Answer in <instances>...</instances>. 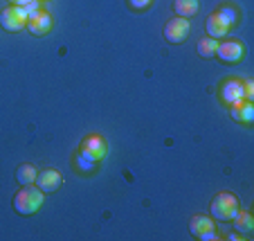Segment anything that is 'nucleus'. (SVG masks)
Here are the masks:
<instances>
[{"mask_svg": "<svg viewBox=\"0 0 254 241\" xmlns=\"http://www.w3.org/2000/svg\"><path fill=\"white\" fill-rule=\"evenodd\" d=\"M252 97H254V83L252 81H245L243 83V99H252Z\"/></svg>", "mask_w": 254, "mask_h": 241, "instance_id": "nucleus-20", "label": "nucleus"}, {"mask_svg": "<svg viewBox=\"0 0 254 241\" xmlns=\"http://www.w3.org/2000/svg\"><path fill=\"white\" fill-rule=\"evenodd\" d=\"M189 32H191V25H189V18H180V16H176V18H171L167 25H164V41L167 43H185L189 36Z\"/></svg>", "mask_w": 254, "mask_h": 241, "instance_id": "nucleus-3", "label": "nucleus"}, {"mask_svg": "<svg viewBox=\"0 0 254 241\" xmlns=\"http://www.w3.org/2000/svg\"><path fill=\"white\" fill-rule=\"evenodd\" d=\"M218 14H221L230 25H234V23H236V11L232 9V7H221V9H218Z\"/></svg>", "mask_w": 254, "mask_h": 241, "instance_id": "nucleus-18", "label": "nucleus"}, {"mask_svg": "<svg viewBox=\"0 0 254 241\" xmlns=\"http://www.w3.org/2000/svg\"><path fill=\"white\" fill-rule=\"evenodd\" d=\"M207 230H214V219L205 217V214H196V217H191V221H189V232H191L196 239Z\"/></svg>", "mask_w": 254, "mask_h": 241, "instance_id": "nucleus-12", "label": "nucleus"}, {"mask_svg": "<svg viewBox=\"0 0 254 241\" xmlns=\"http://www.w3.org/2000/svg\"><path fill=\"white\" fill-rule=\"evenodd\" d=\"M216 48H218V41L216 39H202V41H198V54H200L202 59H211L216 54Z\"/></svg>", "mask_w": 254, "mask_h": 241, "instance_id": "nucleus-16", "label": "nucleus"}, {"mask_svg": "<svg viewBox=\"0 0 254 241\" xmlns=\"http://www.w3.org/2000/svg\"><path fill=\"white\" fill-rule=\"evenodd\" d=\"M36 167L34 164H20L18 169H16V183L18 185H32L34 180H36Z\"/></svg>", "mask_w": 254, "mask_h": 241, "instance_id": "nucleus-14", "label": "nucleus"}, {"mask_svg": "<svg viewBox=\"0 0 254 241\" xmlns=\"http://www.w3.org/2000/svg\"><path fill=\"white\" fill-rule=\"evenodd\" d=\"M230 27L232 25L227 23L218 11H214V14L207 18V23H205V29H207V34H209V39H223V36H227Z\"/></svg>", "mask_w": 254, "mask_h": 241, "instance_id": "nucleus-8", "label": "nucleus"}, {"mask_svg": "<svg viewBox=\"0 0 254 241\" xmlns=\"http://www.w3.org/2000/svg\"><path fill=\"white\" fill-rule=\"evenodd\" d=\"M79 154L86 156L92 162H99L106 156V140L101 135H88L86 140L81 142V147H79Z\"/></svg>", "mask_w": 254, "mask_h": 241, "instance_id": "nucleus-6", "label": "nucleus"}, {"mask_svg": "<svg viewBox=\"0 0 254 241\" xmlns=\"http://www.w3.org/2000/svg\"><path fill=\"white\" fill-rule=\"evenodd\" d=\"M232 221H234L236 232H241V235H248V232H252V228H254L252 217H250L248 212H241V210H239V214H236Z\"/></svg>", "mask_w": 254, "mask_h": 241, "instance_id": "nucleus-15", "label": "nucleus"}, {"mask_svg": "<svg viewBox=\"0 0 254 241\" xmlns=\"http://www.w3.org/2000/svg\"><path fill=\"white\" fill-rule=\"evenodd\" d=\"M34 183L39 185L41 192H57V189L61 187L63 178L59 171H54V169H45V171L36 174V180H34Z\"/></svg>", "mask_w": 254, "mask_h": 241, "instance_id": "nucleus-9", "label": "nucleus"}, {"mask_svg": "<svg viewBox=\"0 0 254 241\" xmlns=\"http://www.w3.org/2000/svg\"><path fill=\"white\" fill-rule=\"evenodd\" d=\"M209 214L216 221H232L239 214V201H236V196L227 192L216 194L209 203Z\"/></svg>", "mask_w": 254, "mask_h": 241, "instance_id": "nucleus-2", "label": "nucleus"}, {"mask_svg": "<svg viewBox=\"0 0 254 241\" xmlns=\"http://www.w3.org/2000/svg\"><path fill=\"white\" fill-rule=\"evenodd\" d=\"M198 239H200V241H216V239H218V235H216L214 230H207V232H202Z\"/></svg>", "mask_w": 254, "mask_h": 241, "instance_id": "nucleus-22", "label": "nucleus"}, {"mask_svg": "<svg viewBox=\"0 0 254 241\" xmlns=\"http://www.w3.org/2000/svg\"><path fill=\"white\" fill-rule=\"evenodd\" d=\"M230 115L234 117L236 122H245V124H250L254 117V106H252V101H236V104H232V111Z\"/></svg>", "mask_w": 254, "mask_h": 241, "instance_id": "nucleus-11", "label": "nucleus"}, {"mask_svg": "<svg viewBox=\"0 0 254 241\" xmlns=\"http://www.w3.org/2000/svg\"><path fill=\"white\" fill-rule=\"evenodd\" d=\"M23 11H25V14H34V11H39V0H32V2H29V5H25L23 7Z\"/></svg>", "mask_w": 254, "mask_h": 241, "instance_id": "nucleus-21", "label": "nucleus"}, {"mask_svg": "<svg viewBox=\"0 0 254 241\" xmlns=\"http://www.w3.org/2000/svg\"><path fill=\"white\" fill-rule=\"evenodd\" d=\"M198 0H173V14L180 18H191L198 14Z\"/></svg>", "mask_w": 254, "mask_h": 241, "instance_id": "nucleus-13", "label": "nucleus"}, {"mask_svg": "<svg viewBox=\"0 0 254 241\" xmlns=\"http://www.w3.org/2000/svg\"><path fill=\"white\" fill-rule=\"evenodd\" d=\"M25 27L29 29V32L34 34V36H43V34L50 32V27H52V18H50L48 11H34V14L27 16V25Z\"/></svg>", "mask_w": 254, "mask_h": 241, "instance_id": "nucleus-7", "label": "nucleus"}, {"mask_svg": "<svg viewBox=\"0 0 254 241\" xmlns=\"http://www.w3.org/2000/svg\"><path fill=\"white\" fill-rule=\"evenodd\" d=\"M14 210L20 217H29V214L39 212L43 205V192L32 185H20V189L14 194Z\"/></svg>", "mask_w": 254, "mask_h": 241, "instance_id": "nucleus-1", "label": "nucleus"}, {"mask_svg": "<svg viewBox=\"0 0 254 241\" xmlns=\"http://www.w3.org/2000/svg\"><path fill=\"white\" fill-rule=\"evenodd\" d=\"M11 5H16V7H25V5H29L32 0H9Z\"/></svg>", "mask_w": 254, "mask_h": 241, "instance_id": "nucleus-23", "label": "nucleus"}, {"mask_svg": "<svg viewBox=\"0 0 254 241\" xmlns=\"http://www.w3.org/2000/svg\"><path fill=\"white\" fill-rule=\"evenodd\" d=\"M0 25H2V29H7V32H20V29H25V25H27V14L23 11V7L11 5L0 14Z\"/></svg>", "mask_w": 254, "mask_h": 241, "instance_id": "nucleus-4", "label": "nucleus"}, {"mask_svg": "<svg viewBox=\"0 0 254 241\" xmlns=\"http://www.w3.org/2000/svg\"><path fill=\"white\" fill-rule=\"evenodd\" d=\"M151 2H153V0H128V5L133 7V9H146Z\"/></svg>", "mask_w": 254, "mask_h": 241, "instance_id": "nucleus-19", "label": "nucleus"}, {"mask_svg": "<svg viewBox=\"0 0 254 241\" xmlns=\"http://www.w3.org/2000/svg\"><path fill=\"white\" fill-rule=\"evenodd\" d=\"M77 167L81 169V171H92V169H95V162H92V160H88L86 156L77 154Z\"/></svg>", "mask_w": 254, "mask_h": 241, "instance_id": "nucleus-17", "label": "nucleus"}, {"mask_svg": "<svg viewBox=\"0 0 254 241\" xmlns=\"http://www.w3.org/2000/svg\"><path fill=\"white\" fill-rule=\"evenodd\" d=\"M221 97L227 101V104H236V101H241L243 99V83H239V81H234V79H230V81H225L223 83V88H221Z\"/></svg>", "mask_w": 254, "mask_h": 241, "instance_id": "nucleus-10", "label": "nucleus"}, {"mask_svg": "<svg viewBox=\"0 0 254 241\" xmlns=\"http://www.w3.org/2000/svg\"><path fill=\"white\" fill-rule=\"evenodd\" d=\"M214 57H218L223 63H239L245 57V48L241 41H223V43H218Z\"/></svg>", "mask_w": 254, "mask_h": 241, "instance_id": "nucleus-5", "label": "nucleus"}]
</instances>
